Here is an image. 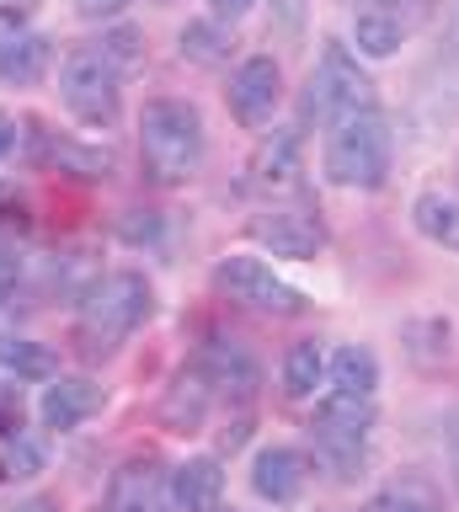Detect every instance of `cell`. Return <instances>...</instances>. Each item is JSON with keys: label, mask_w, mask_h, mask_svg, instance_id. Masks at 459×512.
I'll use <instances>...</instances> for the list:
<instances>
[{"label": "cell", "mask_w": 459, "mask_h": 512, "mask_svg": "<svg viewBox=\"0 0 459 512\" xmlns=\"http://www.w3.org/2000/svg\"><path fill=\"white\" fill-rule=\"evenodd\" d=\"M251 187L262 192V198H294L299 187H305V166H299V134H273L257 144V155H251Z\"/></svg>", "instance_id": "11"}, {"label": "cell", "mask_w": 459, "mask_h": 512, "mask_svg": "<svg viewBox=\"0 0 459 512\" xmlns=\"http://www.w3.org/2000/svg\"><path fill=\"white\" fill-rule=\"evenodd\" d=\"M209 6H214V16H230V22H235V16L251 11V0H209Z\"/></svg>", "instance_id": "30"}, {"label": "cell", "mask_w": 459, "mask_h": 512, "mask_svg": "<svg viewBox=\"0 0 459 512\" xmlns=\"http://www.w3.org/2000/svg\"><path fill=\"white\" fill-rule=\"evenodd\" d=\"M219 491H225V470H219V459H187L171 470V512H214L219 507Z\"/></svg>", "instance_id": "15"}, {"label": "cell", "mask_w": 459, "mask_h": 512, "mask_svg": "<svg viewBox=\"0 0 459 512\" xmlns=\"http://www.w3.org/2000/svg\"><path fill=\"white\" fill-rule=\"evenodd\" d=\"M310 107L331 123L353 118V112H374V80L358 70V59L342 43L321 48V64H315V80H310Z\"/></svg>", "instance_id": "6"}, {"label": "cell", "mask_w": 459, "mask_h": 512, "mask_svg": "<svg viewBox=\"0 0 459 512\" xmlns=\"http://www.w3.org/2000/svg\"><path fill=\"white\" fill-rule=\"evenodd\" d=\"M363 512H379V507H374V502H369V507H363Z\"/></svg>", "instance_id": "34"}, {"label": "cell", "mask_w": 459, "mask_h": 512, "mask_svg": "<svg viewBox=\"0 0 459 512\" xmlns=\"http://www.w3.org/2000/svg\"><path fill=\"white\" fill-rule=\"evenodd\" d=\"M326 176L337 187L374 192L390 176V123L379 112H353V118L331 123L326 139Z\"/></svg>", "instance_id": "3"}, {"label": "cell", "mask_w": 459, "mask_h": 512, "mask_svg": "<svg viewBox=\"0 0 459 512\" xmlns=\"http://www.w3.org/2000/svg\"><path fill=\"white\" fill-rule=\"evenodd\" d=\"M0 368L17 379H54V352L38 347L33 336H11L0 331Z\"/></svg>", "instance_id": "19"}, {"label": "cell", "mask_w": 459, "mask_h": 512, "mask_svg": "<svg viewBox=\"0 0 459 512\" xmlns=\"http://www.w3.org/2000/svg\"><path fill=\"white\" fill-rule=\"evenodd\" d=\"M251 486H257V496H267L273 507H289L310 486V459L299 454V448H262L257 470H251Z\"/></svg>", "instance_id": "13"}, {"label": "cell", "mask_w": 459, "mask_h": 512, "mask_svg": "<svg viewBox=\"0 0 459 512\" xmlns=\"http://www.w3.org/2000/svg\"><path fill=\"white\" fill-rule=\"evenodd\" d=\"M155 496H161V459L134 454L113 470V480H107L102 512H155Z\"/></svg>", "instance_id": "14"}, {"label": "cell", "mask_w": 459, "mask_h": 512, "mask_svg": "<svg viewBox=\"0 0 459 512\" xmlns=\"http://www.w3.org/2000/svg\"><path fill=\"white\" fill-rule=\"evenodd\" d=\"M214 288L246 310H262V315H299L305 310V294L289 288L283 278H273V267L262 256H225L214 267Z\"/></svg>", "instance_id": "7"}, {"label": "cell", "mask_w": 459, "mask_h": 512, "mask_svg": "<svg viewBox=\"0 0 459 512\" xmlns=\"http://www.w3.org/2000/svg\"><path fill=\"white\" fill-rule=\"evenodd\" d=\"M17 512H59L54 502H27V507H17Z\"/></svg>", "instance_id": "32"}, {"label": "cell", "mask_w": 459, "mask_h": 512, "mask_svg": "<svg viewBox=\"0 0 459 512\" xmlns=\"http://www.w3.org/2000/svg\"><path fill=\"white\" fill-rule=\"evenodd\" d=\"M310 432L321 443L326 459H337L342 470L353 459H363V443L374 432V395H353V390H331L310 416Z\"/></svg>", "instance_id": "5"}, {"label": "cell", "mask_w": 459, "mask_h": 512, "mask_svg": "<svg viewBox=\"0 0 459 512\" xmlns=\"http://www.w3.org/2000/svg\"><path fill=\"white\" fill-rule=\"evenodd\" d=\"M209 406H214V379L203 374V363L182 368L177 379L166 384L161 395V427L166 432H203V422H209Z\"/></svg>", "instance_id": "12"}, {"label": "cell", "mask_w": 459, "mask_h": 512, "mask_svg": "<svg viewBox=\"0 0 459 512\" xmlns=\"http://www.w3.org/2000/svg\"><path fill=\"white\" fill-rule=\"evenodd\" d=\"M150 304H155V294L139 272H113V278H102L86 294L81 320H75V342H81L86 358H113L123 336L150 315Z\"/></svg>", "instance_id": "2"}, {"label": "cell", "mask_w": 459, "mask_h": 512, "mask_svg": "<svg viewBox=\"0 0 459 512\" xmlns=\"http://www.w3.org/2000/svg\"><path fill=\"white\" fill-rule=\"evenodd\" d=\"M449 336H454V326L443 315L411 320V326H406V352L417 363H443V358H449Z\"/></svg>", "instance_id": "23"}, {"label": "cell", "mask_w": 459, "mask_h": 512, "mask_svg": "<svg viewBox=\"0 0 459 512\" xmlns=\"http://www.w3.org/2000/svg\"><path fill=\"white\" fill-rule=\"evenodd\" d=\"M182 54L193 59V64H225L230 38H225L219 27H209V22H187V32H182Z\"/></svg>", "instance_id": "24"}, {"label": "cell", "mask_w": 459, "mask_h": 512, "mask_svg": "<svg viewBox=\"0 0 459 512\" xmlns=\"http://www.w3.org/2000/svg\"><path fill=\"white\" fill-rule=\"evenodd\" d=\"M139 150H145V171L155 182L177 187L203 166V118L193 102L177 96H155L139 112Z\"/></svg>", "instance_id": "1"}, {"label": "cell", "mask_w": 459, "mask_h": 512, "mask_svg": "<svg viewBox=\"0 0 459 512\" xmlns=\"http://www.w3.org/2000/svg\"><path fill=\"white\" fill-rule=\"evenodd\" d=\"M17 278H22V256L17 251H6L0 246V299L11 294V288H17Z\"/></svg>", "instance_id": "28"}, {"label": "cell", "mask_w": 459, "mask_h": 512, "mask_svg": "<svg viewBox=\"0 0 459 512\" xmlns=\"http://www.w3.org/2000/svg\"><path fill=\"white\" fill-rule=\"evenodd\" d=\"M321 374H326L321 347H315V342H294V347H289V358H283V395L305 400L315 384H321Z\"/></svg>", "instance_id": "22"}, {"label": "cell", "mask_w": 459, "mask_h": 512, "mask_svg": "<svg viewBox=\"0 0 459 512\" xmlns=\"http://www.w3.org/2000/svg\"><path fill=\"white\" fill-rule=\"evenodd\" d=\"M251 240L267 246L273 256H289V262H310V256L326 251V224L305 203H289V208L273 203L267 214L251 219Z\"/></svg>", "instance_id": "8"}, {"label": "cell", "mask_w": 459, "mask_h": 512, "mask_svg": "<svg viewBox=\"0 0 459 512\" xmlns=\"http://www.w3.org/2000/svg\"><path fill=\"white\" fill-rule=\"evenodd\" d=\"M411 224L443 251H459V198L454 192H422L411 203Z\"/></svg>", "instance_id": "17"}, {"label": "cell", "mask_w": 459, "mask_h": 512, "mask_svg": "<svg viewBox=\"0 0 459 512\" xmlns=\"http://www.w3.org/2000/svg\"><path fill=\"white\" fill-rule=\"evenodd\" d=\"M379 512H443V491L433 486V475L422 470H401L385 491L374 496Z\"/></svg>", "instance_id": "18"}, {"label": "cell", "mask_w": 459, "mask_h": 512, "mask_svg": "<svg viewBox=\"0 0 459 512\" xmlns=\"http://www.w3.org/2000/svg\"><path fill=\"white\" fill-rule=\"evenodd\" d=\"M43 470V454L33 443H22L17 438V448H6V454H0V480H27V475H38Z\"/></svg>", "instance_id": "25"}, {"label": "cell", "mask_w": 459, "mask_h": 512, "mask_svg": "<svg viewBox=\"0 0 459 512\" xmlns=\"http://www.w3.org/2000/svg\"><path fill=\"white\" fill-rule=\"evenodd\" d=\"M22 416H27V400L17 384H0V438H22Z\"/></svg>", "instance_id": "26"}, {"label": "cell", "mask_w": 459, "mask_h": 512, "mask_svg": "<svg viewBox=\"0 0 459 512\" xmlns=\"http://www.w3.org/2000/svg\"><path fill=\"white\" fill-rule=\"evenodd\" d=\"M43 64H49V43L33 32V22L17 11H0V80L6 86H38Z\"/></svg>", "instance_id": "10"}, {"label": "cell", "mask_w": 459, "mask_h": 512, "mask_svg": "<svg viewBox=\"0 0 459 512\" xmlns=\"http://www.w3.org/2000/svg\"><path fill=\"white\" fill-rule=\"evenodd\" d=\"M123 6H129V0H81V16H113Z\"/></svg>", "instance_id": "29"}, {"label": "cell", "mask_w": 459, "mask_h": 512, "mask_svg": "<svg viewBox=\"0 0 459 512\" xmlns=\"http://www.w3.org/2000/svg\"><path fill=\"white\" fill-rule=\"evenodd\" d=\"M102 54L113 59V64L118 59H139V38H134V32H113V38L102 43Z\"/></svg>", "instance_id": "27"}, {"label": "cell", "mask_w": 459, "mask_h": 512, "mask_svg": "<svg viewBox=\"0 0 459 512\" xmlns=\"http://www.w3.org/2000/svg\"><path fill=\"white\" fill-rule=\"evenodd\" d=\"M102 384H91V379H54L49 390H43V422H49L54 432H70V427H81L86 416H97L102 411Z\"/></svg>", "instance_id": "16"}, {"label": "cell", "mask_w": 459, "mask_h": 512, "mask_svg": "<svg viewBox=\"0 0 459 512\" xmlns=\"http://www.w3.org/2000/svg\"><path fill=\"white\" fill-rule=\"evenodd\" d=\"M11 144H17V128H11L6 118H0V160H6V155H11Z\"/></svg>", "instance_id": "31"}, {"label": "cell", "mask_w": 459, "mask_h": 512, "mask_svg": "<svg viewBox=\"0 0 459 512\" xmlns=\"http://www.w3.org/2000/svg\"><path fill=\"white\" fill-rule=\"evenodd\" d=\"M353 38H358L363 54L385 59V54H395V43H401V22H395L385 6H363L353 16Z\"/></svg>", "instance_id": "21"}, {"label": "cell", "mask_w": 459, "mask_h": 512, "mask_svg": "<svg viewBox=\"0 0 459 512\" xmlns=\"http://www.w3.org/2000/svg\"><path fill=\"white\" fill-rule=\"evenodd\" d=\"M331 384L337 390H353V395H374V384H379V358L369 347H342L337 358H331Z\"/></svg>", "instance_id": "20"}, {"label": "cell", "mask_w": 459, "mask_h": 512, "mask_svg": "<svg viewBox=\"0 0 459 512\" xmlns=\"http://www.w3.org/2000/svg\"><path fill=\"white\" fill-rule=\"evenodd\" d=\"M283 102V70H278V59H246L241 70L230 75V112H235V123L241 128H262V123H273V112Z\"/></svg>", "instance_id": "9"}, {"label": "cell", "mask_w": 459, "mask_h": 512, "mask_svg": "<svg viewBox=\"0 0 459 512\" xmlns=\"http://www.w3.org/2000/svg\"><path fill=\"white\" fill-rule=\"evenodd\" d=\"M454 486H459V464H454Z\"/></svg>", "instance_id": "33"}, {"label": "cell", "mask_w": 459, "mask_h": 512, "mask_svg": "<svg viewBox=\"0 0 459 512\" xmlns=\"http://www.w3.org/2000/svg\"><path fill=\"white\" fill-rule=\"evenodd\" d=\"M59 91H65V107L81 118L86 128H113L123 91H118V64L102 54V48H75L59 70Z\"/></svg>", "instance_id": "4"}]
</instances>
